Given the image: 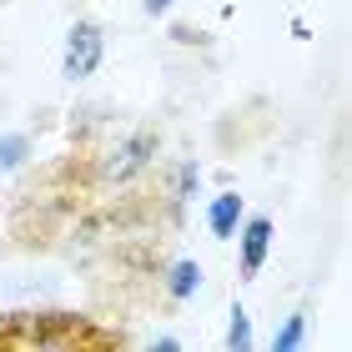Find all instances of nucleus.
<instances>
[{
  "mask_svg": "<svg viewBox=\"0 0 352 352\" xmlns=\"http://www.w3.org/2000/svg\"><path fill=\"white\" fill-rule=\"evenodd\" d=\"M156 151H162V141H156V131H131V136H121V141H111V146L101 151V162H96V171H101V182H131V176H141L151 162H156Z\"/></svg>",
  "mask_w": 352,
  "mask_h": 352,
  "instance_id": "f257e3e1",
  "label": "nucleus"
},
{
  "mask_svg": "<svg viewBox=\"0 0 352 352\" xmlns=\"http://www.w3.org/2000/svg\"><path fill=\"white\" fill-rule=\"evenodd\" d=\"M106 56V36L96 21H76L66 30V51H60V76L66 81H86V76H96V66H101Z\"/></svg>",
  "mask_w": 352,
  "mask_h": 352,
  "instance_id": "f03ea898",
  "label": "nucleus"
},
{
  "mask_svg": "<svg viewBox=\"0 0 352 352\" xmlns=\"http://www.w3.org/2000/svg\"><path fill=\"white\" fill-rule=\"evenodd\" d=\"M236 232H242V277H257L262 262H267V247H272V221L267 217H247Z\"/></svg>",
  "mask_w": 352,
  "mask_h": 352,
  "instance_id": "7ed1b4c3",
  "label": "nucleus"
},
{
  "mask_svg": "<svg viewBox=\"0 0 352 352\" xmlns=\"http://www.w3.org/2000/svg\"><path fill=\"white\" fill-rule=\"evenodd\" d=\"M206 227H212V236H236V227H242V197L236 191H221V197L206 206Z\"/></svg>",
  "mask_w": 352,
  "mask_h": 352,
  "instance_id": "20e7f679",
  "label": "nucleus"
},
{
  "mask_svg": "<svg viewBox=\"0 0 352 352\" xmlns=\"http://www.w3.org/2000/svg\"><path fill=\"white\" fill-rule=\"evenodd\" d=\"M166 292H171V302H191L201 292V262H191V257H182L171 267V277H166Z\"/></svg>",
  "mask_w": 352,
  "mask_h": 352,
  "instance_id": "39448f33",
  "label": "nucleus"
},
{
  "mask_svg": "<svg viewBox=\"0 0 352 352\" xmlns=\"http://www.w3.org/2000/svg\"><path fill=\"white\" fill-rule=\"evenodd\" d=\"M25 156H30V136H25V131L0 136V171H21Z\"/></svg>",
  "mask_w": 352,
  "mask_h": 352,
  "instance_id": "423d86ee",
  "label": "nucleus"
},
{
  "mask_svg": "<svg viewBox=\"0 0 352 352\" xmlns=\"http://www.w3.org/2000/svg\"><path fill=\"white\" fill-rule=\"evenodd\" d=\"M302 338H307V317L292 312V317L277 327V338H272V352H292V347H302Z\"/></svg>",
  "mask_w": 352,
  "mask_h": 352,
  "instance_id": "0eeeda50",
  "label": "nucleus"
},
{
  "mask_svg": "<svg viewBox=\"0 0 352 352\" xmlns=\"http://www.w3.org/2000/svg\"><path fill=\"white\" fill-rule=\"evenodd\" d=\"M197 186H201V166H197V162H182L176 186H171V206H182L186 197H197Z\"/></svg>",
  "mask_w": 352,
  "mask_h": 352,
  "instance_id": "6e6552de",
  "label": "nucleus"
},
{
  "mask_svg": "<svg viewBox=\"0 0 352 352\" xmlns=\"http://www.w3.org/2000/svg\"><path fill=\"white\" fill-rule=\"evenodd\" d=\"M227 347H232V352L252 347V322H247V307H232V322H227Z\"/></svg>",
  "mask_w": 352,
  "mask_h": 352,
  "instance_id": "1a4fd4ad",
  "label": "nucleus"
},
{
  "mask_svg": "<svg viewBox=\"0 0 352 352\" xmlns=\"http://www.w3.org/2000/svg\"><path fill=\"white\" fill-rule=\"evenodd\" d=\"M176 6V0H141V10H146V15H166Z\"/></svg>",
  "mask_w": 352,
  "mask_h": 352,
  "instance_id": "9d476101",
  "label": "nucleus"
},
{
  "mask_svg": "<svg viewBox=\"0 0 352 352\" xmlns=\"http://www.w3.org/2000/svg\"><path fill=\"white\" fill-rule=\"evenodd\" d=\"M171 36H176V41H182V45H191V41H201V30H191V25H176V30H171Z\"/></svg>",
  "mask_w": 352,
  "mask_h": 352,
  "instance_id": "9b49d317",
  "label": "nucleus"
},
{
  "mask_svg": "<svg viewBox=\"0 0 352 352\" xmlns=\"http://www.w3.org/2000/svg\"><path fill=\"white\" fill-rule=\"evenodd\" d=\"M6 6H10V0H0V10H6Z\"/></svg>",
  "mask_w": 352,
  "mask_h": 352,
  "instance_id": "f8f14e48",
  "label": "nucleus"
}]
</instances>
